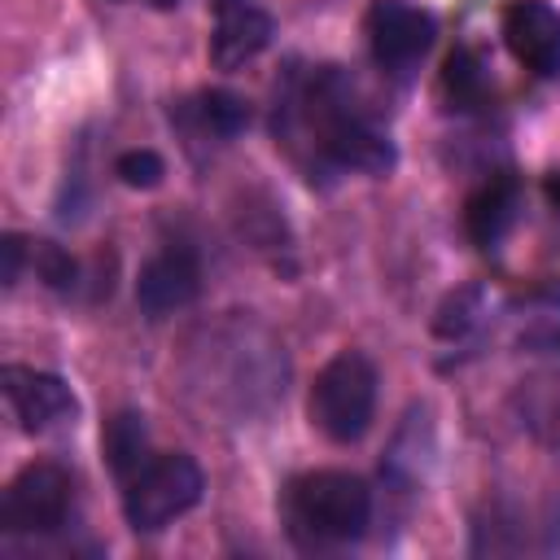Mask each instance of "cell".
<instances>
[{
	"label": "cell",
	"mask_w": 560,
	"mask_h": 560,
	"mask_svg": "<svg viewBox=\"0 0 560 560\" xmlns=\"http://www.w3.org/2000/svg\"><path fill=\"white\" fill-rule=\"evenodd\" d=\"M149 4H153V9H175L179 0H149Z\"/></svg>",
	"instance_id": "cell-19"
},
{
	"label": "cell",
	"mask_w": 560,
	"mask_h": 560,
	"mask_svg": "<svg viewBox=\"0 0 560 560\" xmlns=\"http://www.w3.org/2000/svg\"><path fill=\"white\" fill-rule=\"evenodd\" d=\"M0 394H4L22 433H52L61 424H74V416H79V398L70 394V385L52 372H39V368L4 363L0 368Z\"/></svg>",
	"instance_id": "cell-6"
},
{
	"label": "cell",
	"mask_w": 560,
	"mask_h": 560,
	"mask_svg": "<svg viewBox=\"0 0 560 560\" xmlns=\"http://www.w3.org/2000/svg\"><path fill=\"white\" fill-rule=\"evenodd\" d=\"M481 315H486L481 289H477V284L455 289V293L442 298V306H438V315H433V332H438L442 341H464V337L481 324Z\"/></svg>",
	"instance_id": "cell-14"
},
{
	"label": "cell",
	"mask_w": 560,
	"mask_h": 560,
	"mask_svg": "<svg viewBox=\"0 0 560 560\" xmlns=\"http://www.w3.org/2000/svg\"><path fill=\"white\" fill-rule=\"evenodd\" d=\"M214 9V31H210V61L219 70H241L245 61H254L271 35L276 22L262 4L254 0H210Z\"/></svg>",
	"instance_id": "cell-9"
},
{
	"label": "cell",
	"mask_w": 560,
	"mask_h": 560,
	"mask_svg": "<svg viewBox=\"0 0 560 560\" xmlns=\"http://www.w3.org/2000/svg\"><path fill=\"white\" fill-rule=\"evenodd\" d=\"M114 175H118L127 188H158L162 175H166V162H162L153 149H127V153L114 162Z\"/></svg>",
	"instance_id": "cell-17"
},
{
	"label": "cell",
	"mask_w": 560,
	"mask_h": 560,
	"mask_svg": "<svg viewBox=\"0 0 560 560\" xmlns=\"http://www.w3.org/2000/svg\"><path fill=\"white\" fill-rule=\"evenodd\" d=\"M74 481L57 464H26L4 490V534H57L70 521Z\"/></svg>",
	"instance_id": "cell-4"
},
{
	"label": "cell",
	"mask_w": 560,
	"mask_h": 560,
	"mask_svg": "<svg viewBox=\"0 0 560 560\" xmlns=\"http://www.w3.org/2000/svg\"><path fill=\"white\" fill-rule=\"evenodd\" d=\"M508 52L538 79H560V9L547 0H508L499 18Z\"/></svg>",
	"instance_id": "cell-7"
},
{
	"label": "cell",
	"mask_w": 560,
	"mask_h": 560,
	"mask_svg": "<svg viewBox=\"0 0 560 560\" xmlns=\"http://www.w3.org/2000/svg\"><path fill=\"white\" fill-rule=\"evenodd\" d=\"M101 451H105V464L118 481H127L144 459H149V429H144V416L136 411H118L105 420L101 429Z\"/></svg>",
	"instance_id": "cell-12"
},
{
	"label": "cell",
	"mask_w": 560,
	"mask_h": 560,
	"mask_svg": "<svg viewBox=\"0 0 560 560\" xmlns=\"http://www.w3.org/2000/svg\"><path fill=\"white\" fill-rule=\"evenodd\" d=\"M184 118H192L201 136L232 140V136H241L249 127V101L236 96V92H228V88H210L192 105H184Z\"/></svg>",
	"instance_id": "cell-13"
},
{
	"label": "cell",
	"mask_w": 560,
	"mask_h": 560,
	"mask_svg": "<svg viewBox=\"0 0 560 560\" xmlns=\"http://www.w3.org/2000/svg\"><path fill=\"white\" fill-rule=\"evenodd\" d=\"M363 26H368L372 61L389 74H407L433 48V35H438L433 13L411 0H372Z\"/></svg>",
	"instance_id": "cell-5"
},
{
	"label": "cell",
	"mask_w": 560,
	"mask_h": 560,
	"mask_svg": "<svg viewBox=\"0 0 560 560\" xmlns=\"http://www.w3.org/2000/svg\"><path fill=\"white\" fill-rule=\"evenodd\" d=\"M31 262H35V271H39V280H44L48 289H57V293H70V289L79 284V262H74L61 245H52V241H39L35 254H31Z\"/></svg>",
	"instance_id": "cell-16"
},
{
	"label": "cell",
	"mask_w": 560,
	"mask_h": 560,
	"mask_svg": "<svg viewBox=\"0 0 560 560\" xmlns=\"http://www.w3.org/2000/svg\"><path fill=\"white\" fill-rule=\"evenodd\" d=\"M516 214H521V179L512 171H494L481 188L468 192V201H464V232H468V241L477 249H494L512 232Z\"/></svg>",
	"instance_id": "cell-10"
},
{
	"label": "cell",
	"mask_w": 560,
	"mask_h": 560,
	"mask_svg": "<svg viewBox=\"0 0 560 560\" xmlns=\"http://www.w3.org/2000/svg\"><path fill=\"white\" fill-rule=\"evenodd\" d=\"M0 254H4V271H0V280H4V289H13L18 276H22V262H26V241H22L18 232H9V236L0 241Z\"/></svg>",
	"instance_id": "cell-18"
},
{
	"label": "cell",
	"mask_w": 560,
	"mask_h": 560,
	"mask_svg": "<svg viewBox=\"0 0 560 560\" xmlns=\"http://www.w3.org/2000/svg\"><path fill=\"white\" fill-rule=\"evenodd\" d=\"M438 88H442L446 109H455V114H472V109H481L486 96H490V70H486L481 52L468 48V44H459L455 52H446L442 74H438Z\"/></svg>",
	"instance_id": "cell-11"
},
{
	"label": "cell",
	"mask_w": 560,
	"mask_h": 560,
	"mask_svg": "<svg viewBox=\"0 0 560 560\" xmlns=\"http://www.w3.org/2000/svg\"><path fill=\"white\" fill-rule=\"evenodd\" d=\"M306 416L328 442H337V446L359 442L372 429V416H376V368H372V359L363 350L332 354L315 372Z\"/></svg>",
	"instance_id": "cell-2"
},
{
	"label": "cell",
	"mask_w": 560,
	"mask_h": 560,
	"mask_svg": "<svg viewBox=\"0 0 560 560\" xmlns=\"http://www.w3.org/2000/svg\"><path fill=\"white\" fill-rule=\"evenodd\" d=\"M516 324H521L516 337L525 346H556L560 341V298H534V302H525V315Z\"/></svg>",
	"instance_id": "cell-15"
},
{
	"label": "cell",
	"mask_w": 560,
	"mask_h": 560,
	"mask_svg": "<svg viewBox=\"0 0 560 560\" xmlns=\"http://www.w3.org/2000/svg\"><path fill=\"white\" fill-rule=\"evenodd\" d=\"M201 293V262L188 245H166L158 249L140 276H136V302L149 319H162V315H175L184 311L192 298Z\"/></svg>",
	"instance_id": "cell-8"
},
{
	"label": "cell",
	"mask_w": 560,
	"mask_h": 560,
	"mask_svg": "<svg viewBox=\"0 0 560 560\" xmlns=\"http://www.w3.org/2000/svg\"><path fill=\"white\" fill-rule=\"evenodd\" d=\"M201 490H206V477L192 455H184V451L149 455L122 481V516L136 534H158L175 516L192 512L201 503Z\"/></svg>",
	"instance_id": "cell-3"
},
{
	"label": "cell",
	"mask_w": 560,
	"mask_h": 560,
	"mask_svg": "<svg viewBox=\"0 0 560 560\" xmlns=\"http://www.w3.org/2000/svg\"><path fill=\"white\" fill-rule=\"evenodd\" d=\"M372 490L363 477L341 468H315L289 481L284 490V525L302 551H337L368 534Z\"/></svg>",
	"instance_id": "cell-1"
}]
</instances>
